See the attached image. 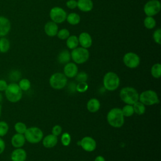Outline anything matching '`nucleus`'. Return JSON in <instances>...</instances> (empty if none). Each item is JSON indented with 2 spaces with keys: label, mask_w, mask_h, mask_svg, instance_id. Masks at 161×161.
I'll return each mask as SVG.
<instances>
[{
  "label": "nucleus",
  "mask_w": 161,
  "mask_h": 161,
  "mask_svg": "<svg viewBox=\"0 0 161 161\" xmlns=\"http://www.w3.org/2000/svg\"><path fill=\"white\" fill-rule=\"evenodd\" d=\"M124 116L122 113L121 109L114 108L111 109L107 114V121L109 125L114 128H120L125 123Z\"/></svg>",
  "instance_id": "obj_1"
},
{
  "label": "nucleus",
  "mask_w": 161,
  "mask_h": 161,
  "mask_svg": "<svg viewBox=\"0 0 161 161\" xmlns=\"http://www.w3.org/2000/svg\"><path fill=\"white\" fill-rule=\"evenodd\" d=\"M119 97L122 101L126 104L133 105L139 99L138 91L132 87H123L119 92Z\"/></svg>",
  "instance_id": "obj_2"
},
{
  "label": "nucleus",
  "mask_w": 161,
  "mask_h": 161,
  "mask_svg": "<svg viewBox=\"0 0 161 161\" xmlns=\"http://www.w3.org/2000/svg\"><path fill=\"white\" fill-rule=\"evenodd\" d=\"M6 99L11 103H15L21 100L23 96V91L16 82H11L8 85L4 91Z\"/></svg>",
  "instance_id": "obj_3"
},
{
  "label": "nucleus",
  "mask_w": 161,
  "mask_h": 161,
  "mask_svg": "<svg viewBox=\"0 0 161 161\" xmlns=\"http://www.w3.org/2000/svg\"><path fill=\"white\" fill-rule=\"evenodd\" d=\"M120 80L118 75L113 72L106 73L103 77V85L104 88L109 91L116 90L119 86Z\"/></svg>",
  "instance_id": "obj_4"
},
{
  "label": "nucleus",
  "mask_w": 161,
  "mask_h": 161,
  "mask_svg": "<svg viewBox=\"0 0 161 161\" xmlns=\"http://www.w3.org/2000/svg\"><path fill=\"white\" fill-rule=\"evenodd\" d=\"M24 136L27 142L30 143H38L43 138V131L40 128L36 126L27 128Z\"/></svg>",
  "instance_id": "obj_5"
},
{
  "label": "nucleus",
  "mask_w": 161,
  "mask_h": 161,
  "mask_svg": "<svg viewBox=\"0 0 161 161\" xmlns=\"http://www.w3.org/2000/svg\"><path fill=\"white\" fill-rule=\"evenodd\" d=\"M70 57L75 64H82L88 60L89 57V52L87 48L82 47H77L72 50Z\"/></svg>",
  "instance_id": "obj_6"
},
{
  "label": "nucleus",
  "mask_w": 161,
  "mask_h": 161,
  "mask_svg": "<svg viewBox=\"0 0 161 161\" xmlns=\"http://www.w3.org/2000/svg\"><path fill=\"white\" fill-rule=\"evenodd\" d=\"M138 101L147 106L154 105L160 102L157 92L153 90H147L142 92L139 95Z\"/></svg>",
  "instance_id": "obj_7"
},
{
  "label": "nucleus",
  "mask_w": 161,
  "mask_h": 161,
  "mask_svg": "<svg viewBox=\"0 0 161 161\" xmlns=\"http://www.w3.org/2000/svg\"><path fill=\"white\" fill-rule=\"evenodd\" d=\"M67 77L60 72H56L53 74L49 79V84L50 86L57 90H60L64 88L67 84Z\"/></svg>",
  "instance_id": "obj_8"
},
{
  "label": "nucleus",
  "mask_w": 161,
  "mask_h": 161,
  "mask_svg": "<svg viewBox=\"0 0 161 161\" xmlns=\"http://www.w3.org/2000/svg\"><path fill=\"white\" fill-rule=\"evenodd\" d=\"M161 9V4L158 0H150L143 7V11L147 16H153L158 14Z\"/></svg>",
  "instance_id": "obj_9"
},
{
  "label": "nucleus",
  "mask_w": 161,
  "mask_h": 161,
  "mask_svg": "<svg viewBox=\"0 0 161 161\" xmlns=\"http://www.w3.org/2000/svg\"><path fill=\"white\" fill-rule=\"evenodd\" d=\"M67 13L65 11L58 6L52 8L50 11V17L52 21L55 23H61L66 20Z\"/></svg>",
  "instance_id": "obj_10"
},
{
  "label": "nucleus",
  "mask_w": 161,
  "mask_h": 161,
  "mask_svg": "<svg viewBox=\"0 0 161 161\" xmlns=\"http://www.w3.org/2000/svg\"><path fill=\"white\" fill-rule=\"evenodd\" d=\"M123 61L127 67L135 69L140 65V58L136 53L134 52H128L124 55Z\"/></svg>",
  "instance_id": "obj_11"
},
{
  "label": "nucleus",
  "mask_w": 161,
  "mask_h": 161,
  "mask_svg": "<svg viewBox=\"0 0 161 161\" xmlns=\"http://www.w3.org/2000/svg\"><path fill=\"white\" fill-rule=\"evenodd\" d=\"M80 145L82 149L86 152H90L94 151L96 148V140L91 136H84L80 142Z\"/></svg>",
  "instance_id": "obj_12"
},
{
  "label": "nucleus",
  "mask_w": 161,
  "mask_h": 161,
  "mask_svg": "<svg viewBox=\"0 0 161 161\" xmlns=\"http://www.w3.org/2000/svg\"><path fill=\"white\" fill-rule=\"evenodd\" d=\"M78 73V67L74 62L67 63L64 67V74L69 78L75 77Z\"/></svg>",
  "instance_id": "obj_13"
},
{
  "label": "nucleus",
  "mask_w": 161,
  "mask_h": 161,
  "mask_svg": "<svg viewBox=\"0 0 161 161\" xmlns=\"http://www.w3.org/2000/svg\"><path fill=\"white\" fill-rule=\"evenodd\" d=\"M27 157L26 152L21 148H16L11 153V161H25Z\"/></svg>",
  "instance_id": "obj_14"
},
{
  "label": "nucleus",
  "mask_w": 161,
  "mask_h": 161,
  "mask_svg": "<svg viewBox=\"0 0 161 161\" xmlns=\"http://www.w3.org/2000/svg\"><path fill=\"white\" fill-rule=\"evenodd\" d=\"M78 40L79 44H80L82 47L85 48H88L91 47L92 43V37L87 32L81 33L78 37Z\"/></svg>",
  "instance_id": "obj_15"
},
{
  "label": "nucleus",
  "mask_w": 161,
  "mask_h": 161,
  "mask_svg": "<svg viewBox=\"0 0 161 161\" xmlns=\"http://www.w3.org/2000/svg\"><path fill=\"white\" fill-rule=\"evenodd\" d=\"M11 23L9 20L4 17L0 16V37L6 36L10 31Z\"/></svg>",
  "instance_id": "obj_16"
},
{
  "label": "nucleus",
  "mask_w": 161,
  "mask_h": 161,
  "mask_svg": "<svg viewBox=\"0 0 161 161\" xmlns=\"http://www.w3.org/2000/svg\"><path fill=\"white\" fill-rule=\"evenodd\" d=\"M44 31L47 35L53 37L57 35L58 31V27L57 26V24L55 22L52 21H48L45 24L44 26Z\"/></svg>",
  "instance_id": "obj_17"
},
{
  "label": "nucleus",
  "mask_w": 161,
  "mask_h": 161,
  "mask_svg": "<svg viewBox=\"0 0 161 161\" xmlns=\"http://www.w3.org/2000/svg\"><path fill=\"white\" fill-rule=\"evenodd\" d=\"M26 139L24 134L15 133L11 139V143L13 147L14 148H21L25 143Z\"/></svg>",
  "instance_id": "obj_18"
},
{
  "label": "nucleus",
  "mask_w": 161,
  "mask_h": 161,
  "mask_svg": "<svg viewBox=\"0 0 161 161\" xmlns=\"http://www.w3.org/2000/svg\"><path fill=\"white\" fill-rule=\"evenodd\" d=\"M42 140L43 145L47 148H51L54 147L58 142L57 136L53 134H50L45 136L44 138H43Z\"/></svg>",
  "instance_id": "obj_19"
},
{
  "label": "nucleus",
  "mask_w": 161,
  "mask_h": 161,
  "mask_svg": "<svg viewBox=\"0 0 161 161\" xmlns=\"http://www.w3.org/2000/svg\"><path fill=\"white\" fill-rule=\"evenodd\" d=\"M77 7L81 11L89 12L93 8V3L92 0H78Z\"/></svg>",
  "instance_id": "obj_20"
},
{
  "label": "nucleus",
  "mask_w": 161,
  "mask_h": 161,
  "mask_svg": "<svg viewBox=\"0 0 161 161\" xmlns=\"http://www.w3.org/2000/svg\"><path fill=\"white\" fill-rule=\"evenodd\" d=\"M101 107L99 101L96 98L90 99L87 103V109L91 113L97 112Z\"/></svg>",
  "instance_id": "obj_21"
},
{
  "label": "nucleus",
  "mask_w": 161,
  "mask_h": 161,
  "mask_svg": "<svg viewBox=\"0 0 161 161\" xmlns=\"http://www.w3.org/2000/svg\"><path fill=\"white\" fill-rule=\"evenodd\" d=\"M70 53L67 50H63L61 51L57 57L58 62L62 64H66L70 60Z\"/></svg>",
  "instance_id": "obj_22"
},
{
  "label": "nucleus",
  "mask_w": 161,
  "mask_h": 161,
  "mask_svg": "<svg viewBox=\"0 0 161 161\" xmlns=\"http://www.w3.org/2000/svg\"><path fill=\"white\" fill-rule=\"evenodd\" d=\"M66 40H67L66 45L69 49L73 50L78 47L79 45L78 37L76 36L75 35H70Z\"/></svg>",
  "instance_id": "obj_23"
},
{
  "label": "nucleus",
  "mask_w": 161,
  "mask_h": 161,
  "mask_svg": "<svg viewBox=\"0 0 161 161\" xmlns=\"http://www.w3.org/2000/svg\"><path fill=\"white\" fill-rule=\"evenodd\" d=\"M66 20L71 25H78L80 21V16L76 13H70L67 15Z\"/></svg>",
  "instance_id": "obj_24"
},
{
  "label": "nucleus",
  "mask_w": 161,
  "mask_h": 161,
  "mask_svg": "<svg viewBox=\"0 0 161 161\" xmlns=\"http://www.w3.org/2000/svg\"><path fill=\"white\" fill-rule=\"evenodd\" d=\"M133 108L134 110V113H136L138 115L143 114L146 110L145 105L139 101L133 104Z\"/></svg>",
  "instance_id": "obj_25"
},
{
  "label": "nucleus",
  "mask_w": 161,
  "mask_h": 161,
  "mask_svg": "<svg viewBox=\"0 0 161 161\" xmlns=\"http://www.w3.org/2000/svg\"><path fill=\"white\" fill-rule=\"evenodd\" d=\"M151 74L155 79H159L161 75V65L159 63L155 64L151 68Z\"/></svg>",
  "instance_id": "obj_26"
},
{
  "label": "nucleus",
  "mask_w": 161,
  "mask_h": 161,
  "mask_svg": "<svg viewBox=\"0 0 161 161\" xmlns=\"http://www.w3.org/2000/svg\"><path fill=\"white\" fill-rule=\"evenodd\" d=\"M10 48L9 41L4 37L0 38V52L6 53Z\"/></svg>",
  "instance_id": "obj_27"
},
{
  "label": "nucleus",
  "mask_w": 161,
  "mask_h": 161,
  "mask_svg": "<svg viewBox=\"0 0 161 161\" xmlns=\"http://www.w3.org/2000/svg\"><path fill=\"white\" fill-rule=\"evenodd\" d=\"M143 25L145 28L147 29H153L156 26V21L153 18V16H147V17L144 19L143 21Z\"/></svg>",
  "instance_id": "obj_28"
},
{
  "label": "nucleus",
  "mask_w": 161,
  "mask_h": 161,
  "mask_svg": "<svg viewBox=\"0 0 161 161\" xmlns=\"http://www.w3.org/2000/svg\"><path fill=\"white\" fill-rule=\"evenodd\" d=\"M122 113L124 117H130L134 114V110L133 108V105L131 104H126L121 109Z\"/></svg>",
  "instance_id": "obj_29"
},
{
  "label": "nucleus",
  "mask_w": 161,
  "mask_h": 161,
  "mask_svg": "<svg viewBox=\"0 0 161 161\" xmlns=\"http://www.w3.org/2000/svg\"><path fill=\"white\" fill-rule=\"evenodd\" d=\"M19 87H20V89L24 91H26L28 89H30V87H31V82L30 81V80H28V79L24 78L21 79L19 81V83L18 84Z\"/></svg>",
  "instance_id": "obj_30"
},
{
  "label": "nucleus",
  "mask_w": 161,
  "mask_h": 161,
  "mask_svg": "<svg viewBox=\"0 0 161 161\" xmlns=\"http://www.w3.org/2000/svg\"><path fill=\"white\" fill-rule=\"evenodd\" d=\"M14 128L16 132L20 134H24L27 129L26 125L24 123L21 121L16 123L14 126Z\"/></svg>",
  "instance_id": "obj_31"
},
{
  "label": "nucleus",
  "mask_w": 161,
  "mask_h": 161,
  "mask_svg": "<svg viewBox=\"0 0 161 161\" xmlns=\"http://www.w3.org/2000/svg\"><path fill=\"white\" fill-rule=\"evenodd\" d=\"M9 131V125L4 121H0V137L5 136Z\"/></svg>",
  "instance_id": "obj_32"
},
{
  "label": "nucleus",
  "mask_w": 161,
  "mask_h": 161,
  "mask_svg": "<svg viewBox=\"0 0 161 161\" xmlns=\"http://www.w3.org/2000/svg\"><path fill=\"white\" fill-rule=\"evenodd\" d=\"M57 36L60 40H66L70 36V32L67 29L62 28L58 31Z\"/></svg>",
  "instance_id": "obj_33"
},
{
  "label": "nucleus",
  "mask_w": 161,
  "mask_h": 161,
  "mask_svg": "<svg viewBox=\"0 0 161 161\" xmlns=\"http://www.w3.org/2000/svg\"><path fill=\"white\" fill-rule=\"evenodd\" d=\"M70 142H71V137H70V135H69V133H68L67 132L64 133L61 136V143H62V144L64 146L67 147V146H69L70 145Z\"/></svg>",
  "instance_id": "obj_34"
},
{
  "label": "nucleus",
  "mask_w": 161,
  "mask_h": 161,
  "mask_svg": "<svg viewBox=\"0 0 161 161\" xmlns=\"http://www.w3.org/2000/svg\"><path fill=\"white\" fill-rule=\"evenodd\" d=\"M88 89V84L86 82H78V84L75 86V90L79 92H84Z\"/></svg>",
  "instance_id": "obj_35"
},
{
  "label": "nucleus",
  "mask_w": 161,
  "mask_h": 161,
  "mask_svg": "<svg viewBox=\"0 0 161 161\" xmlns=\"http://www.w3.org/2000/svg\"><path fill=\"white\" fill-rule=\"evenodd\" d=\"M153 38L155 43L158 45L161 44V30L160 28L157 29L153 33Z\"/></svg>",
  "instance_id": "obj_36"
},
{
  "label": "nucleus",
  "mask_w": 161,
  "mask_h": 161,
  "mask_svg": "<svg viewBox=\"0 0 161 161\" xmlns=\"http://www.w3.org/2000/svg\"><path fill=\"white\" fill-rule=\"evenodd\" d=\"M75 77L76 80L78 82H86V80H87L88 76L86 72H78Z\"/></svg>",
  "instance_id": "obj_37"
},
{
  "label": "nucleus",
  "mask_w": 161,
  "mask_h": 161,
  "mask_svg": "<svg viewBox=\"0 0 161 161\" xmlns=\"http://www.w3.org/2000/svg\"><path fill=\"white\" fill-rule=\"evenodd\" d=\"M62 127L58 125H55L53 128H52V133L57 136H58V135H60L61 133H62Z\"/></svg>",
  "instance_id": "obj_38"
},
{
  "label": "nucleus",
  "mask_w": 161,
  "mask_h": 161,
  "mask_svg": "<svg viewBox=\"0 0 161 161\" xmlns=\"http://www.w3.org/2000/svg\"><path fill=\"white\" fill-rule=\"evenodd\" d=\"M66 6L68 8L74 9L77 8V1L75 0H69L66 2Z\"/></svg>",
  "instance_id": "obj_39"
},
{
  "label": "nucleus",
  "mask_w": 161,
  "mask_h": 161,
  "mask_svg": "<svg viewBox=\"0 0 161 161\" xmlns=\"http://www.w3.org/2000/svg\"><path fill=\"white\" fill-rule=\"evenodd\" d=\"M7 82L4 79H0V91H5L8 87Z\"/></svg>",
  "instance_id": "obj_40"
},
{
  "label": "nucleus",
  "mask_w": 161,
  "mask_h": 161,
  "mask_svg": "<svg viewBox=\"0 0 161 161\" xmlns=\"http://www.w3.org/2000/svg\"><path fill=\"white\" fill-rule=\"evenodd\" d=\"M5 148H6L5 142L1 137H0V155L3 153V152L5 150Z\"/></svg>",
  "instance_id": "obj_41"
},
{
  "label": "nucleus",
  "mask_w": 161,
  "mask_h": 161,
  "mask_svg": "<svg viewBox=\"0 0 161 161\" xmlns=\"http://www.w3.org/2000/svg\"><path fill=\"white\" fill-rule=\"evenodd\" d=\"M94 161H106V160L104 157H103L101 155H99L95 158Z\"/></svg>",
  "instance_id": "obj_42"
},
{
  "label": "nucleus",
  "mask_w": 161,
  "mask_h": 161,
  "mask_svg": "<svg viewBox=\"0 0 161 161\" xmlns=\"http://www.w3.org/2000/svg\"><path fill=\"white\" fill-rule=\"evenodd\" d=\"M1 111H2V106H1V105L0 104V116L1 115Z\"/></svg>",
  "instance_id": "obj_43"
}]
</instances>
